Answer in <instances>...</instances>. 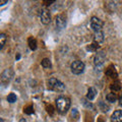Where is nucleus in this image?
<instances>
[{
	"label": "nucleus",
	"instance_id": "bb28decb",
	"mask_svg": "<svg viewBox=\"0 0 122 122\" xmlns=\"http://www.w3.org/2000/svg\"><path fill=\"white\" fill-rule=\"evenodd\" d=\"M119 104H120V106H122V94H121V96L119 98Z\"/></svg>",
	"mask_w": 122,
	"mask_h": 122
},
{
	"label": "nucleus",
	"instance_id": "b1692460",
	"mask_svg": "<svg viewBox=\"0 0 122 122\" xmlns=\"http://www.w3.org/2000/svg\"><path fill=\"white\" fill-rule=\"evenodd\" d=\"M83 105H85L86 107H87V108H92V109H94L93 104H92V103H89V104H87V103L86 102V100H83Z\"/></svg>",
	"mask_w": 122,
	"mask_h": 122
},
{
	"label": "nucleus",
	"instance_id": "f03ea898",
	"mask_svg": "<svg viewBox=\"0 0 122 122\" xmlns=\"http://www.w3.org/2000/svg\"><path fill=\"white\" fill-rule=\"evenodd\" d=\"M47 86H48L49 90L54 91V92H63L65 90V85H64L62 81H60L57 78H54V77L49 79L48 82H47Z\"/></svg>",
	"mask_w": 122,
	"mask_h": 122
},
{
	"label": "nucleus",
	"instance_id": "4468645a",
	"mask_svg": "<svg viewBox=\"0 0 122 122\" xmlns=\"http://www.w3.org/2000/svg\"><path fill=\"white\" fill-rule=\"evenodd\" d=\"M106 99H107V101L108 102L114 103V102H116V100H117V96H116V94H114V93H110V94H108L106 96Z\"/></svg>",
	"mask_w": 122,
	"mask_h": 122
},
{
	"label": "nucleus",
	"instance_id": "20e7f679",
	"mask_svg": "<svg viewBox=\"0 0 122 122\" xmlns=\"http://www.w3.org/2000/svg\"><path fill=\"white\" fill-rule=\"evenodd\" d=\"M103 25H104V24H103V21L100 20V18H98L97 16L92 17V20H91V28L95 33L101 32Z\"/></svg>",
	"mask_w": 122,
	"mask_h": 122
},
{
	"label": "nucleus",
	"instance_id": "423d86ee",
	"mask_svg": "<svg viewBox=\"0 0 122 122\" xmlns=\"http://www.w3.org/2000/svg\"><path fill=\"white\" fill-rule=\"evenodd\" d=\"M55 25L58 30H63L66 26V17L63 14L57 15L55 18Z\"/></svg>",
	"mask_w": 122,
	"mask_h": 122
},
{
	"label": "nucleus",
	"instance_id": "c756f323",
	"mask_svg": "<svg viewBox=\"0 0 122 122\" xmlns=\"http://www.w3.org/2000/svg\"><path fill=\"white\" fill-rule=\"evenodd\" d=\"M98 122H105V121H104V120H103V119H102V118H100V119H99V120H98Z\"/></svg>",
	"mask_w": 122,
	"mask_h": 122
},
{
	"label": "nucleus",
	"instance_id": "393cba45",
	"mask_svg": "<svg viewBox=\"0 0 122 122\" xmlns=\"http://www.w3.org/2000/svg\"><path fill=\"white\" fill-rule=\"evenodd\" d=\"M7 3V0H0V6H2V5H4Z\"/></svg>",
	"mask_w": 122,
	"mask_h": 122
},
{
	"label": "nucleus",
	"instance_id": "f3484780",
	"mask_svg": "<svg viewBox=\"0 0 122 122\" xmlns=\"http://www.w3.org/2000/svg\"><path fill=\"white\" fill-rule=\"evenodd\" d=\"M41 64H42V66H43L44 68H51V66H52L51 61H50V59H48V58L43 59V61H42Z\"/></svg>",
	"mask_w": 122,
	"mask_h": 122
},
{
	"label": "nucleus",
	"instance_id": "39448f33",
	"mask_svg": "<svg viewBox=\"0 0 122 122\" xmlns=\"http://www.w3.org/2000/svg\"><path fill=\"white\" fill-rule=\"evenodd\" d=\"M106 61V53L104 51H100V52H97L96 55L94 57V64L95 66L97 67H100L102 66L104 62Z\"/></svg>",
	"mask_w": 122,
	"mask_h": 122
},
{
	"label": "nucleus",
	"instance_id": "cd10ccee",
	"mask_svg": "<svg viewBox=\"0 0 122 122\" xmlns=\"http://www.w3.org/2000/svg\"><path fill=\"white\" fill-rule=\"evenodd\" d=\"M15 58H16V60H18V59L20 58V54H17L16 56H15Z\"/></svg>",
	"mask_w": 122,
	"mask_h": 122
},
{
	"label": "nucleus",
	"instance_id": "1a4fd4ad",
	"mask_svg": "<svg viewBox=\"0 0 122 122\" xmlns=\"http://www.w3.org/2000/svg\"><path fill=\"white\" fill-rule=\"evenodd\" d=\"M112 122H122V110H116L111 116Z\"/></svg>",
	"mask_w": 122,
	"mask_h": 122
},
{
	"label": "nucleus",
	"instance_id": "7c9ffc66",
	"mask_svg": "<svg viewBox=\"0 0 122 122\" xmlns=\"http://www.w3.org/2000/svg\"><path fill=\"white\" fill-rule=\"evenodd\" d=\"M0 122H3V119H2V118H0Z\"/></svg>",
	"mask_w": 122,
	"mask_h": 122
},
{
	"label": "nucleus",
	"instance_id": "6ab92c4d",
	"mask_svg": "<svg viewBox=\"0 0 122 122\" xmlns=\"http://www.w3.org/2000/svg\"><path fill=\"white\" fill-rule=\"evenodd\" d=\"M24 112H25V114H28V115H30V114L34 113V107H33L32 105L25 107V108L24 109Z\"/></svg>",
	"mask_w": 122,
	"mask_h": 122
},
{
	"label": "nucleus",
	"instance_id": "6e6552de",
	"mask_svg": "<svg viewBox=\"0 0 122 122\" xmlns=\"http://www.w3.org/2000/svg\"><path fill=\"white\" fill-rule=\"evenodd\" d=\"M13 75H14V72L13 70L11 69V68H8V69H5L4 71L2 72V74H1V79L4 82H8L11 81V78L13 77Z\"/></svg>",
	"mask_w": 122,
	"mask_h": 122
},
{
	"label": "nucleus",
	"instance_id": "f257e3e1",
	"mask_svg": "<svg viewBox=\"0 0 122 122\" xmlns=\"http://www.w3.org/2000/svg\"><path fill=\"white\" fill-rule=\"evenodd\" d=\"M70 107V100L67 97L61 96L56 100V109L60 114H65Z\"/></svg>",
	"mask_w": 122,
	"mask_h": 122
},
{
	"label": "nucleus",
	"instance_id": "aec40b11",
	"mask_svg": "<svg viewBox=\"0 0 122 122\" xmlns=\"http://www.w3.org/2000/svg\"><path fill=\"white\" fill-rule=\"evenodd\" d=\"M98 48H99V45L96 44V43H93L92 45H90L89 47H87V50H90L92 52H96L98 50Z\"/></svg>",
	"mask_w": 122,
	"mask_h": 122
},
{
	"label": "nucleus",
	"instance_id": "412c9836",
	"mask_svg": "<svg viewBox=\"0 0 122 122\" xmlns=\"http://www.w3.org/2000/svg\"><path fill=\"white\" fill-rule=\"evenodd\" d=\"M100 107H101V109H102V111H103V112L109 111V106H108V105H106L104 102H100Z\"/></svg>",
	"mask_w": 122,
	"mask_h": 122
},
{
	"label": "nucleus",
	"instance_id": "a211bd4d",
	"mask_svg": "<svg viewBox=\"0 0 122 122\" xmlns=\"http://www.w3.org/2000/svg\"><path fill=\"white\" fill-rule=\"evenodd\" d=\"M7 101H8L9 103H14V102H16V95L13 94V93H10L8 95V97H7Z\"/></svg>",
	"mask_w": 122,
	"mask_h": 122
},
{
	"label": "nucleus",
	"instance_id": "7ed1b4c3",
	"mask_svg": "<svg viewBox=\"0 0 122 122\" xmlns=\"http://www.w3.org/2000/svg\"><path fill=\"white\" fill-rule=\"evenodd\" d=\"M71 72L73 74H81L83 72V70H85V63L82 62V61H79V60H75L73 61V62L71 63Z\"/></svg>",
	"mask_w": 122,
	"mask_h": 122
},
{
	"label": "nucleus",
	"instance_id": "dca6fc26",
	"mask_svg": "<svg viewBox=\"0 0 122 122\" xmlns=\"http://www.w3.org/2000/svg\"><path fill=\"white\" fill-rule=\"evenodd\" d=\"M6 39H7V37H6L5 34H0V50L4 47Z\"/></svg>",
	"mask_w": 122,
	"mask_h": 122
},
{
	"label": "nucleus",
	"instance_id": "a878e982",
	"mask_svg": "<svg viewBox=\"0 0 122 122\" xmlns=\"http://www.w3.org/2000/svg\"><path fill=\"white\" fill-rule=\"evenodd\" d=\"M45 3H47V5H51L52 4V3H54L55 1H54V0H51V1H44Z\"/></svg>",
	"mask_w": 122,
	"mask_h": 122
},
{
	"label": "nucleus",
	"instance_id": "2eb2a0df",
	"mask_svg": "<svg viewBox=\"0 0 122 122\" xmlns=\"http://www.w3.org/2000/svg\"><path fill=\"white\" fill-rule=\"evenodd\" d=\"M111 90L114 91V92H117V91H120L121 90V85H120V82L118 81H115L112 85H111Z\"/></svg>",
	"mask_w": 122,
	"mask_h": 122
},
{
	"label": "nucleus",
	"instance_id": "0eeeda50",
	"mask_svg": "<svg viewBox=\"0 0 122 122\" xmlns=\"http://www.w3.org/2000/svg\"><path fill=\"white\" fill-rule=\"evenodd\" d=\"M40 17H41L42 24H44V25L50 24V21H51V15H50V12H49V10H48V9L44 8L43 10H42V11H41Z\"/></svg>",
	"mask_w": 122,
	"mask_h": 122
},
{
	"label": "nucleus",
	"instance_id": "9d476101",
	"mask_svg": "<svg viewBox=\"0 0 122 122\" xmlns=\"http://www.w3.org/2000/svg\"><path fill=\"white\" fill-rule=\"evenodd\" d=\"M106 75H108L109 77L111 78H116L117 77V71L115 69V67H114V65H110L108 68L106 69Z\"/></svg>",
	"mask_w": 122,
	"mask_h": 122
},
{
	"label": "nucleus",
	"instance_id": "4be33fe9",
	"mask_svg": "<svg viewBox=\"0 0 122 122\" xmlns=\"http://www.w3.org/2000/svg\"><path fill=\"white\" fill-rule=\"evenodd\" d=\"M71 116L73 117V118H78V112H77V110H76V109H72Z\"/></svg>",
	"mask_w": 122,
	"mask_h": 122
},
{
	"label": "nucleus",
	"instance_id": "c85d7f7f",
	"mask_svg": "<svg viewBox=\"0 0 122 122\" xmlns=\"http://www.w3.org/2000/svg\"><path fill=\"white\" fill-rule=\"evenodd\" d=\"M20 122H26V121H25V118H21V119L20 120Z\"/></svg>",
	"mask_w": 122,
	"mask_h": 122
},
{
	"label": "nucleus",
	"instance_id": "5701e85b",
	"mask_svg": "<svg viewBox=\"0 0 122 122\" xmlns=\"http://www.w3.org/2000/svg\"><path fill=\"white\" fill-rule=\"evenodd\" d=\"M47 112L50 114V115H52L53 113H54V109H53V107L51 106V105H49V106H47Z\"/></svg>",
	"mask_w": 122,
	"mask_h": 122
},
{
	"label": "nucleus",
	"instance_id": "f8f14e48",
	"mask_svg": "<svg viewBox=\"0 0 122 122\" xmlns=\"http://www.w3.org/2000/svg\"><path fill=\"white\" fill-rule=\"evenodd\" d=\"M96 95H97V91L95 87H90L89 91H87V95H86V99L87 100H94L95 97H96Z\"/></svg>",
	"mask_w": 122,
	"mask_h": 122
},
{
	"label": "nucleus",
	"instance_id": "ddd939ff",
	"mask_svg": "<svg viewBox=\"0 0 122 122\" xmlns=\"http://www.w3.org/2000/svg\"><path fill=\"white\" fill-rule=\"evenodd\" d=\"M28 43H29V47L30 50H36L37 49V41L35 38H33V37H30L29 38V40H28Z\"/></svg>",
	"mask_w": 122,
	"mask_h": 122
},
{
	"label": "nucleus",
	"instance_id": "9b49d317",
	"mask_svg": "<svg viewBox=\"0 0 122 122\" xmlns=\"http://www.w3.org/2000/svg\"><path fill=\"white\" fill-rule=\"evenodd\" d=\"M104 40H105V37H104V33L102 32H97V33H95V37H94V42L96 44H101V43H103L104 42Z\"/></svg>",
	"mask_w": 122,
	"mask_h": 122
}]
</instances>
